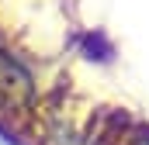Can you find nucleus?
<instances>
[{"mask_svg":"<svg viewBox=\"0 0 149 145\" xmlns=\"http://www.w3.org/2000/svg\"><path fill=\"white\" fill-rule=\"evenodd\" d=\"M132 145H149V135H139V138H132Z\"/></svg>","mask_w":149,"mask_h":145,"instance_id":"obj_2","label":"nucleus"},{"mask_svg":"<svg viewBox=\"0 0 149 145\" xmlns=\"http://www.w3.org/2000/svg\"><path fill=\"white\" fill-rule=\"evenodd\" d=\"M35 100V79L14 55L0 52V114H21Z\"/></svg>","mask_w":149,"mask_h":145,"instance_id":"obj_1","label":"nucleus"}]
</instances>
